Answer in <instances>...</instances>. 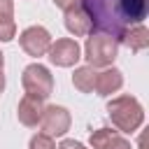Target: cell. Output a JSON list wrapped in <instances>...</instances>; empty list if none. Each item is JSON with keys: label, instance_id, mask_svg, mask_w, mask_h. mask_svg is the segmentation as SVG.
<instances>
[{"label": "cell", "instance_id": "11", "mask_svg": "<svg viewBox=\"0 0 149 149\" xmlns=\"http://www.w3.org/2000/svg\"><path fill=\"white\" fill-rule=\"evenodd\" d=\"M116 42L126 44L130 51H142V49L149 47V30H147L142 23H137V26H128V28L116 37Z\"/></svg>", "mask_w": 149, "mask_h": 149}, {"label": "cell", "instance_id": "13", "mask_svg": "<svg viewBox=\"0 0 149 149\" xmlns=\"http://www.w3.org/2000/svg\"><path fill=\"white\" fill-rule=\"evenodd\" d=\"M16 37L14 16H0V42H12Z\"/></svg>", "mask_w": 149, "mask_h": 149}, {"label": "cell", "instance_id": "15", "mask_svg": "<svg viewBox=\"0 0 149 149\" xmlns=\"http://www.w3.org/2000/svg\"><path fill=\"white\" fill-rule=\"evenodd\" d=\"M54 5H56L58 9H63V12H68V9L79 7V5H81V0H54Z\"/></svg>", "mask_w": 149, "mask_h": 149}, {"label": "cell", "instance_id": "16", "mask_svg": "<svg viewBox=\"0 0 149 149\" xmlns=\"http://www.w3.org/2000/svg\"><path fill=\"white\" fill-rule=\"evenodd\" d=\"M0 16H14V2L12 0H0Z\"/></svg>", "mask_w": 149, "mask_h": 149}, {"label": "cell", "instance_id": "3", "mask_svg": "<svg viewBox=\"0 0 149 149\" xmlns=\"http://www.w3.org/2000/svg\"><path fill=\"white\" fill-rule=\"evenodd\" d=\"M21 84L26 88V93L30 95H40V98H49L54 93V77L49 72V68L40 65V63H30L23 74H21Z\"/></svg>", "mask_w": 149, "mask_h": 149}, {"label": "cell", "instance_id": "17", "mask_svg": "<svg viewBox=\"0 0 149 149\" xmlns=\"http://www.w3.org/2000/svg\"><path fill=\"white\" fill-rule=\"evenodd\" d=\"M56 149H86L81 142H77V140H63Z\"/></svg>", "mask_w": 149, "mask_h": 149}, {"label": "cell", "instance_id": "12", "mask_svg": "<svg viewBox=\"0 0 149 149\" xmlns=\"http://www.w3.org/2000/svg\"><path fill=\"white\" fill-rule=\"evenodd\" d=\"M95 77H98V70H95L93 65H81V68L74 70V74H72V84H74L77 91H81V93H91V91L95 88Z\"/></svg>", "mask_w": 149, "mask_h": 149}, {"label": "cell", "instance_id": "6", "mask_svg": "<svg viewBox=\"0 0 149 149\" xmlns=\"http://www.w3.org/2000/svg\"><path fill=\"white\" fill-rule=\"evenodd\" d=\"M47 54H49V61L58 68H72L81 58V49H79L77 40H72V37H61V40L51 42Z\"/></svg>", "mask_w": 149, "mask_h": 149}, {"label": "cell", "instance_id": "5", "mask_svg": "<svg viewBox=\"0 0 149 149\" xmlns=\"http://www.w3.org/2000/svg\"><path fill=\"white\" fill-rule=\"evenodd\" d=\"M19 44H21V49H23L28 56L40 58V56H44V54L49 51V47H51V35H49V30H47L44 26H30V28H26V30L19 35Z\"/></svg>", "mask_w": 149, "mask_h": 149}, {"label": "cell", "instance_id": "9", "mask_svg": "<svg viewBox=\"0 0 149 149\" xmlns=\"http://www.w3.org/2000/svg\"><path fill=\"white\" fill-rule=\"evenodd\" d=\"M88 144H91V149H133L130 142L119 130H112V128L93 130L88 137Z\"/></svg>", "mask_w": 149, "mask_h": 149}, {"label": "cell", "instance_id": "18", "mask_svg": "<svg viewBox=\"0 0 149 149\" xmlns=\"http://www.w3.org/2000/svg\"><path fill=\"white\" fill-rule=\"evenodd\" d=\"M5 91V74H2V70H0V93Z\"/></svg>", "mask_w": 149, "mask_h": 149}, {"label": "cell", "instance_id": "14", "mask_svg": "<svg viewBox=\"0 0 149 149\" xmlns=\"http://www.w3.org/2000/svg\"><path fill=\"white\" fill-rule=\"evenodd\" d=\"M30 149H56V142L47 133H37L30 137Z\"/></svg>", "mask_w": 149, "mask_h": 149}, {"label": "cell", "instance_id": "1", "mask_svg": "<svg viewBox=\"0 0 149 149\" xmlns=\"http://www.w3.org/2000/svg\"><path fill=\"white\" fill-rule=\"evenodd\" d=\"M107 114L121 133H135L144 123V109L133 95H116L107 102Z\"/></svg>", "mask_w": 149, "mask_h": 149}, {"label": "cell", "instance_id": "7", "mask_svg": "<svg viewBox=\"0 0 149 149\" xmlns=\"http://www.w3.org/2000/svg\"><path fill=\"white\" fill-rule=\"evenodd\" d=\"M42 112H44V98L26 93V95L21 98V102H19L16 116H19V121H21L23 126L35 128V126L40 123V119H42Z\"/></svg>", "mask_w": 149, "mask_h": 149}, {"label": "cell", "instance_id": "10", "mask_svg": "<svg viewBox=\"0 0 149 149\" xmlns=\"http://www.w3.org/2000/svg\"><path fill=\"white\" fill-rule=\"evenodd\" d=\"M123 86V74H121V70H116V68H105L102 72H98V77H95V93L98 95H102V98H109L112 93H116L119 88Z\"/></svg>", "mask_w": 149, "mask_h": 149}, {"label": "cell", "instance_id": "19", "mask_svg": "<svg viewBox=\"0 0 149 149\" xmlns=\"http://www.w3.org/2000/svg\"><path fill=\"white\" fill-rule=\"evenodd\" d=\"M5 68V56H2V51H0V70Z\"/></svg>", "mask_w": 149, "mask_h": 149}, {"label": "cell", "instance_id": "4", "mask_svg": "<svg viewBox=\"0 0 149 149\" xmlns=\"http://www.w3.org/2000/svg\"><path fill=\"white\" fill-rule=\"evenodd\" d=\"M70 112L61 105H44V112H42V119H40V126H42V133L51 135V137H61L70 130Z\"/></svg>", "mask_w": 149, "mask_h": 149}, {"label": "cell", "instance_id": "2", "mask_svg": "<svg viewBox=\"0 0 149 149\" xmlns=\"http://www.w3.org/2000/svg\"><path fill=\"white\" fill-rule=\"evenodd\" d=\"M116 51H119V42L107 33H98V35L91 33L86 37L84 58L93 68H109L114 63V58H116Z\"/></svg>", "mask_w": 149, "mask_h": 149}, {"label": "cell", "instance_id": "8", "mask_svg": "<svg viewBox=\"0 0 149 149\" xmlns=\"http://www.w3.org/2000/svg\"><path fill=\"white\" fill-rule=\"evenodd\" d=\"M65 28H68V33H72L74 37H86V35H91V33L95 30L91 14H88L86 7H81V5L65 12Z\"/></svg>", "mask_w": 149, "mask_h": 149}]
</instances>
